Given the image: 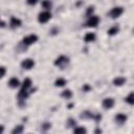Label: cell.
<instances>
[{
    "label": "cell",
    "mask_w": 134,
    "mask_h": 134,
    "mask_svg": "<svg viewBox=\"0 0 134 134\" xmlns=\"http://www.w3.org/2000/svg\"><path fill=\"white\" fill-rule=\"evenodd\" d=\"M68 63H69V59L66 55H60L54 61V65L58 66V67H60V68H64Z\"/></svg>",
    "instance_id": "obj_2"
},
{
    "label": "cell",
    "mask_w": 134,
    "mask_h": 134,
    "mask_svg": "<svg viewBox=\"0 0 134 134\" xmlns=\"http://www.w3.org/2000/svg\"><path fill=\"white\" fill-rule=\"evenodd\" d=\"M127 118H128V116H127L126 114H124V113H118V114L115 115L114 120H115L116 124L122 125V124H125V122L127 121Z\"/></svg>",
    "instance_id": "obj_8"
},
{
    "label": "cell",
    "mask_w": 134,
    "mask_h": 134,
    "mask_svg": "<svg viewBox=\"0 0 134 134\" xmlns=\"http://www.w3.org/2000/svg\"><path fill=\"white\" fill-rule=\"evenodd\" d=\"M28 3H29V4H36V1H34V2H32V1H29Z\"/></svg>",
    "instance_id": "obj_32"
},
{
    "label": "cell",
    "mask_w": 134,
    "mask_h": 134,
    "mask_svg": "<svg viewBox=\"0 0 134 134\" xmlns=\"http://www.w3.org/2000/svg\"><path fill=\"white\" fill-rule=\"evenodd\" d=\"M4 132V126L3 125H0V134H2Z\"/></svg>",
    "instance_id": "obj_31"
},
{
    "label": "cell",
    "mask_w": 134,
    "mask_h": 134,
    "mask_svg": "<svg viewBox=\"0 0 134 134\" xmlns=\"http://www.w3.org/2000/svg\"><path fill=\"white\" fill-rule=\"evenodd\" d=\"M65 85H66V80H65L64 77H59V79H57L55 82H54V86H55V87H63V86H65Z\"/></svg>",
    "instance_id": "obj_17"
},
{
    "label": "cell",
    "mask_w": 134,
    "mask_h": 134,
    "mask_svg": "<svg viewBox=\"0 0 134 134\" xmlns=\"http://www.w3.org/2000/svg\"><path fill=\"white\" fill-rule=\"evenodd\" d=\"M73 134H87V130L84 127H75L73 130Z\"/></svg>",
    "instance_id": "obj_21"
},
{
    "label": "cell",
    "mask_w": 134,
    "mask_h": 134,
    "mask_svg": "<svg viewBox=\"0 0 134 134\" xmlns=\"http://www.w3.org/2000/svg\"><path fill=\"white\" fill-rule=\"evenodd\" d=\"M93 119H94L96 122H98L99 120H102V114H96V115H93Z\"/></svg>",
    "instance_id": "obj_28"
},
{
    "label": "cell",
    "mask_w": 134,
    "mask_h": 134,
    "mask_svg": "<svg viewBox=\"0 0 134 134\" xmlns=\"http://www.w3.org/2000/svg\"><path fill=\"white\" fill-rule=\"evenodd\" d=\"M50 18H51V14L49 10H43L38 15V21L40 23H46L50 20Z\"/></svg>",
    "instance_id": "obj_3"
},
{
    "label": "cell",
    "mask_w": 134,
    "mask_h": 134,
    "mask_svg": "<svg viewBox=\"0 0 134 134\" xmlns=\"http://www.w3.org/2000/svg\"><path fill=\"white\" fill-rule=\"evenodd\" d=\"M93 115H94V114H92L90 111L86 110V111L82 112L80 116H81V118H83V119H84V118H85V119H88V118H92V119H93Z\"/></svg>",
    "instance_id": "obj_18"
},
{
    "label": "cell",
    "mask_w": 134,
    "mask_h": 134,
    "mask_svg": "<svg viewBox=\"0 0 134 134\" xmlns=\"http://www.w3.org/2000/svg\"><path fill=\"white\" fill-rule=\"evenodd\" d=\"M118 32H119V26H118V25H114V26L110 27V28L108 29V31H107V34H108L109 36H115V35H117Z\"/></svg>",
    "instance_id": "obj_15"
},
{
    "label": "cell",
    "mask_w": 134,
    "mask_h": 134,
    "mask_svg": "<svg viewBox=\"0 0 134 134\" xmlns=\"http://www.w3.org/2000/svg\"><path fill=\"white\" fill-rule=\"evenodd\" d=\"M31 84H32L31 80H30L29 77H26V79H24V81H23L22 84H21V89L28 90V89L31 87Z\"/></svg>",
    "instance_id": "obj_13"
},
{
    "label": "cell",
    "mask_w": 134,
    "mask_h": 134,
    "mask_svg": "<svg viewBox=\"0 0 134 134\" xmlns=\"http://www.w3.org/2000/svg\"><path fill=\"white\" fill-rule=\"evenodd\" d=\"M82 89H83V91H84V92H88V91L91 89V87H90V85H89V84H85V85L82 87Z\"/></svg>",
    "instance_id": "obj_27"
},
{
    "label": "cell",
    "mask_w": 134,
    "mask_h": 134,
    "mask_svg": "<svg viewBox=\"0 0 134 134\" xmlns=\"http://www.w3.org/2000/svg\"><path fill=\"white\" fill-rule=\"evenodd\" d=\"M126 103H128L129 105H133L134 104V93L133 92H130V94L125 98Z\"/></svg>",
    "instance_id": "obj_22"
},
{
    "label": "cell",
    "mask_w": 134,
    "mask_h": 134,
    "mask_svg": "<svg viewBox=\"0 0 134 134\" xmlns=\"http://www.w3.org/2000/svg\"><path fill=\"white\" fill-rule=\"evenodd\" d=\"M29 96V92L28 90H24V89H21L18 93V98H19V102H24L26 98H28Z\"/></svg>",
    "instance_id": "obj_10"
},
{
    "label": "cell",
    "mask_w": 134,
    "mask_h": 134,
    "mask_svg": "<svg viewBox=\"0 0 134 134\" xmlns=\"http://www.w3.org/2000/svg\"><path fill=\"white\" fill-rule=\"evenodd\" d=\"M37 41H38V36L35 34H31V35H28L22 39V44L25 46H29V45L36 43Z\"/></svg>",
    "instance_id": "obj_1"
},
{
    "label": "cell",
    "mask_w": 134,
    "mask_h": 134,
    "mask_svg": "<svg viewBox=\"0 0 134 134\" xmlns=\"http://www.w3.org/2000/svg\"><path fill=\"white\" fill-rule=\"evenodd\" d=\"M41 5H42V7H43V8H45V10H48V9H50V8H51L52 3H51L50 1H43V2L41 3Z\"/></svg>",
    "instance_id": "obj_23"
},
{
    "label": "cell",
    "mask_w": 134,
    "mask_h": 134,
    "mask_svg": "<svg viewBox=\"0 0 134 134\" xmlns=\"http://www.w3.org/2000/svg\"><path fill=\"white\" fill-rule=\"evenodd\" d=\"M23 131H24L23 125H17V126L12 130V134H22Z\"/></svg>",
    "instance_id": "obj_16"
},
{
    "label": "cell",
    "mask_w": 134,
    "mask_h": 134,
    "mask_svg": "<svg viewBox=\"0 0 134 134\" xmlns=\"http://www.w3.org/2000/svg\"><path fill=\"white\" fill-rule=\"evenodd\" d=\"M94 134H102V130L99 128H96L95 131H94Z\"/></svg>",
    "instance_id": "obj_30"
},
{
    "label": "cell",
    "mask_w": 134,
    "mask_h": 134,
    "mask_svg": "<svg viewBox=\"0 0 134 134\" xmlns=\"http://www.w3.org/2000/svg\"><path fill=\"white\" fill-rule=\"evenodd\" d=\"M0 21H1V20H0Z\"/></svg>",
    "instance_id": "obj_33"
},
{
    "label": "cell",
    "mask_w": 134,
    "mask_h": 134,
    "mask_svg": "<svg viewBox=\"0 0 134 134\" xmlns=\"http://www.w3.org/2000/svg\"><path fill=\"white\" fill-rule=\"evenodd\" d=\"M52 35H55V34H58L59 32V29L58 28H53V29H51V31H50Z\"/></svg>",
    "instance_id": "obj_29"
},
{
    "label": "cell",
    "mask_w": 134,
    "mask_h": 134,
    "mask_svg": "<svg viewBox=\"0 0 134 134\" xmlns=\"http://www.w3.org/2000/svg\"><path fill=\"white\" fill-rule=\"evenodd\" d=\"M75 126H76V120L72 117H69L66 121V127L67 128H73V127L75 128Z\"/></svg>",
    "instance_id": "obj_20"
},
{
    "label": "cell",
    "mask_w": 134,
    "mask_h": 134,
    "mask_svg": "<svg viewBox=\"0 0 134 134\" xmlns=\"http://www.w3.org/2000/svg\"><path fill=\"white\" fill-rule=\"evenodd\" d=\"M22 24V21L17 18V17H12L10 18V21H9V25L12 28H17V27H20Z\"/></svg>",
    "instance_id": "obj_9"
},
{
    "label": "cell",
    "mask_w": 134,
    "mask_h": 134,
    "mask_svg": "<svg viewBox=\"0 0 134 134\" xmlns=\"http://www.w3.org/2000/svg\"><path fill=\"white\" fill-rule=\"evenodd\" d=\"M124 13V8L121 6H115L113 7L110 12H109V16L112 18V19H116L118 17H120Z\"/></svg>",
    "instance_id": "obj_5"
},
{
    "label": "cell",
    "mask_w": 134,
    "mask_h": 134,
    "mask_svg": "<svg viewBox=\"0 0 134 134\" xmlns=\"http://www.w3.org/2000/svg\"><path fill=\"white\" fill-rule=\"evenodd\" d=\"M94 7L93 6H89L88 8H87V10H86V15L88 16V17H90V16H92L93 15V12H94V9H93Z\"/></svg>",
    "instance_id": "obj_25"
},
{
    "label": "cell",
    "mask_w": 134,
    "mask_h": 134,
    "mask_svg": "<svg viewBox=\"0 0 134 134\" xmlns=\"http://www.w3.org/2000/svg\"><path fill=\"white\" fill-rule=\"evenodd\" d=\"M20 85H21V83H20V81L17 77H10L9 81H8V86L10 88H17Z\"/></svg>",
    "instance_id": "obj_12"
},
{
    "label": "cell",
    "mask_w": 134,
    "mask_h": 134,
    "mask_svg": "<svg viewBox=\"0 0 134 134\" xmlns=\"http://www.w3.org/2000/svg\"><path fill=\"white\" fill-rule=\"evenodd\" d=\"M114 104H115V102H114V98H112V97H106V98L103 99V103H102L103 107L107 110L113 108Z\"/></svg>",
    "instance_id": "obj_7"
},
{
    "label": "cell",
    "mask_w": 134,
    "mask_h": 134,
    "mask_svg": "<svg viewBox=\"0 0 134 134\" xmlns=\"http://www.w3.org/2000/svg\"><path fill=\"white\" fill-rule=\"evenodd\" d=\"M126 81H127L126 77H124V76H117V77H115L113 80V84L115 86H122L126 83Z\"/></svg>",
    "instance_id": "obj_14"
},
{
    "label": "cell",
    "mask_w": 134,
    "mask_h": 134,
    "mask_svg": "<svg viewBox=\"0 0 134 134\" xmlns=\"http://www.w3.org/2000/svg\"><path fill=\"white\" fill-rule=\"evenodd\" d=\"M96 40V35L94 32H87L84 37V41L86 43H91V42H94Z\"/></svg>",
    "instance_id": "obj_11"
},
{
    "label": "cell",
    "mask_w": 134,
    "mask_h": 134,
    "mask_svg": "<svg viewBox=\"0 0 134 134\" xmlns=\"http://www.w3.org/2000/svg\"><path fill=\"white\" fill-rule=\"evenodd\" d=\"M6 73V68L4 66H0V79H2Z\"/></svg>",
    "instance_id": "obj_26"
},
{
    "label": "cell",
    "mask_w": 134,
    "mask_h": 134,
    "mask_svg": "<svg viewBox=\"0 0 134 134\" xmlns=\"http://www.w3.org/2000/svg\"><path fill=\"white\" fill-rule=\"evenodd\" d=\"M99 23V18L96 15H92L90 17H88L87 21H86V26L88 27H96Z\"/></svg>",
    "instance_id": "obj_4"
},
{
    "label": "cell",
    "mask_w": 134,
    "mask_h": 134,
    "mask_svg": "<svg viewBox=\"0 0 134 134\" xmlns=\"http://www.w3.org/2000/svg\"><path fill=\"white\" fill-rule=\"evenodd\" d=\"M61 96L64 97V98L69 99V98L72 97V91H71L70 89H66V90H64V91L61 93Z\"/></svg>",
    "instance_id": "obj_19"
},
{
    "label": "cell",
    "mask_w": 134,
    "mask_h": 134,
    "mask_svg": "<svg viewBox=\"0 0 134 134\" xmlns=\"http://www.w3.org/2000/svg\"><path fill=\"white\" fill-rule=\"evenodd\" d=\"M50 128H51V124L50 122H44L41 126V130L42 131H48Z\"/></svg>",
    "instance_id": "obj_24"
},
{
    "label": "cell",
    "mask_w": 134,
    "mask_h": 134,
    "mask_svg": "<svg viewBox=\"0 0 134 134\" xmlns=\"http://www.w3.org/2000/svg\"><path fill=\"white\" fill-rule=\"evenodd\" d=\"M35 66V61L32 60V59H25V60H23L22 62H21V67L23 68V69H26V70H29V69H31L32 67Z\"/></svg>",
    "instance_id": "obj_6"
}]
</instances>
